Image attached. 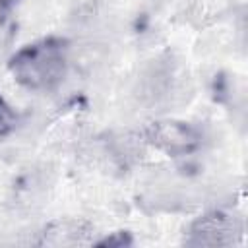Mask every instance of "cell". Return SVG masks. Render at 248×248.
Here are the masks:
<instances>
[{
	"instance_id": "277c9868",
	"label": "cell",
	"mask_w": 248,
	"mask_h": 248,
	"mask_svg": "<svg viewBox=\"0 0 248 248\" xmlns=\"http://www.w3.org/2000/svg\"><path fill=\"white\" fill-rule=\"evenodd\" d=\"M91 234V225L81 219H58L45 227L41 244L46 246H74L83 244Z\"/></svg>"
},
{
	"instance_id": "6da1fadb",
	"label": "cell",
	"mask_w": 248,
	"mask_h": 248,
	"mask_svg": "<svg viewBox=\"0 0 248 248\" xmlns=\"http://www.w3.org/2000/svg\"><path fill=\"white\" fill-rule=\"evenodd\" d=\"M68 41L45 37L21 46L8 62L14 79L29 91H52L68 72Z\"/></svg>"
},
{
	"instance_id": "5b68a950",
	"label": "cell",
	"mask_w": 248,
	"mask_h": 248,
	"mask_svg": "<svg viewBox=\"0 0 248 248\" xmlns=\"http://www.w3.org/2000/svg\"><path fill=\"white\" fill-rule=\"evenodd\" d=\"M17 126V114L16 110L0 97V138L10 136Z\"/></svg>"
},
{
	"instance_id": "52a82bcc",
	"label": "cell",
	"mask_w": 248,
	"mask_h": 248,
	"mask_svg": "<svg viewBox=\"0 0 248 248\" xmlns=\"http://www.w3.org/2000/svg\"><path fill=\"white\" fill-rule=\"evenodd\" d=\"M19 0H0V12H8L10 8H14Z\"/></svg>"
},
{
	"instance_id": "8992f818",
	"label": "cell",
	"mask_w": 248,
	"mask_h": 248,
	"mask_svg": "<svg viewBox=\"0 0 248 248\" xmlns=\"http://www.w3.org/2000/svg\"><path fill=\"white\" fill-rule=\"evenodd\" d=\"M95 244L97 246H108V248H112V246H128V244H132V238H130L128 232H112L110 236H107V238H103V240H99Z\"/></svg>"
},
{
	"instance_id": "7a4b0ae2",
	"label": "cell",
	"mask_w": 248,
	"mask_h": 248,
	"mask_svg": "<svg viewBox=\"0 0 248 248\" xmlns=\"http://www.w3.org/2000/svg\"><path fill=\"white\" fill-rule=\"evenodd\" d=\"M143 143L169 157H184L200 149L202 134L182 120H157L143 130Z\"/></svg>"
},
{
	"instance_id": "3957f363",
	"label": "cell",
	"mask_w": 248,
	"mask_h": 248,
	"mask_svg": "<svg viewBox=\"0 0 248 248\" xmlns=\"http://www.w3.org/2000/svg\"><path fill=\"white\" fill-rule=\"evenodd\" d=\"M242 236V223L225 211H209L198 217L188 231L186 242L192 246H231Z\"/></svg>"
}]
</instances>
